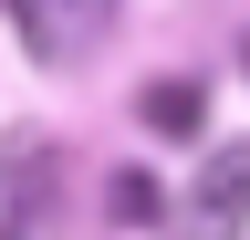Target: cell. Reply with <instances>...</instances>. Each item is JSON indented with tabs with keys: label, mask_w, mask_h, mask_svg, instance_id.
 <instances>
[{
	"label": "cell",
	"mask_w": 250,
	"mask_h": 240,
	"mask_svg": "<svg viewBox=\"0 0 250 240\" xmlns=\"http://www.w3.org/2000/svg\"><path fill=\"white\" fill-rule=\"evenodd\" d=\"M21 11H31V42L62 52V42H94V32H104L115 0H21Z\"/></svg>",
	"instance_id": "6da1fadb"
},
{
	"label": "cell",
	"mask_w": 250,
	"mask_h": 240,
	"mask_svg": "<svg viewBox=\"0 0 250 240\" xmlns=\"http://www.w3.org/2000/svg\"><path fill=\"white\" fill-rule=\"evenodd\" d=\"M198 105H208L198 84H146V94H136V115H146L156 136H198Z\"/></svg>",
	"instance_id": "7a4b0ae2"
},
{
	"label": "cell",
	"mask_w": 250,
	"mask_h": 240,
	"mask_svg": "<svg viewBox=\"0 0 250 240\" xmlns=\"http://www.w3.org/2000/svg\"><path fill=\"white\" fill-rule=\"evenodd\" d=\"M208 209H219V219L250 209V157H219V167H208Z\"/></svg>",
	"instance_id": "3957f363"
}]
</instances>
